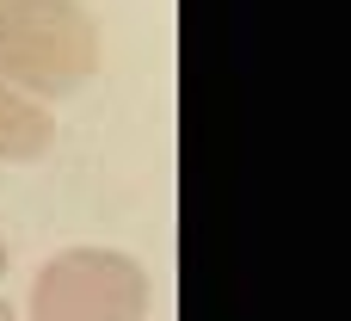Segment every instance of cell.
Segmentation results:
<instances>
[{
  "label": "cell",
  "instance_id": "2",
  "mask_svg": "<svg viewBox=\"0 0 351 321\" xmlns=\"http://www.w3.org/2000/svg\"><path fill=\"white\" fill-rule=\"evenodd\" d=\"M148 272L111 247H68L31 285V321H142Z\"/></svg>",
  "mask_w": 351,
  "mask_h": 321
},
{
  "label": "cell",
  "instance_id": "4",
  "mask_svg": "<svg viewBox=\"0 0 351 321\" xmlns=\"http://www.w3.org/2000/svg\"><path fill=\"white\" fill-rule=\"evenodd\" d=\"M0 272H6V241H0Z\"/></svg>",
  "mask_w": 351,
  "mask_h": 321
},
{
  "label": "cell",
  "instance_id": "3",
  "mask_svg": "<svg viewBox=\"0 0 351 321\" xmlns=\"http://www.w3.org/2000/svg\"><path fill=\"white\" fill-rule=\"evenodd\" d=\"M49 136H56L49 111H43L31 93L0 87V161H37V155L49 148Z\"/></svg>",
  "mask_w": 351,
  "mask_h": 321
},
{
  "label": "cell",
  "instance_id": "5",
  "mask_svg": "<svg viewBox=\"0 0 351 321\" xmlns=\"http://www.w3.org/2000/svg\"><path fill=\"white\" fill-rule=\"evenodd\" d=\"M0 321H12V309H6V303H0Z\"/></svg>",
  "mask_w": 351,
  "mask_h": 321
},
{
  "label": "cell",
  "instance_id": "1",
  "mask_svg": "<svg viewBox=\"0 0 351 321\" xmlns=\"http://www.w3.org/2000/svg\"><path fill=\"white\" fill-rule=\"evenodd\" d=\"M99 68V31L80 0H0V87L74 93Z\"/></svg>",
  "mask_w": 351,
  "mask_h": 321
}]
</instances>
